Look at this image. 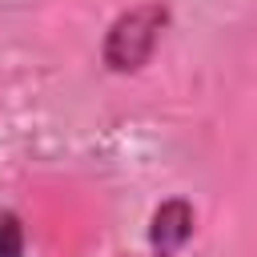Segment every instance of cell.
Here are the masks:
<instances>
[{
  "label": "cell",
  "instance_id": "1",
  "mask_svg": "<svg viewBox=\"0 0 257 257\" xmlns=\"http://www.w3.org/2000/svg\"><path fill=\"white\" fill-rule=\"evenodd\" d=\"M165 20H169V12L161 4H137V8L120 12L104 36V64L112 72H137L141 64H149Z\"/></svg>",
  "mask_w": 257,
  "mask_h": 257
},
{
  "label": "cell",
  "instance_id": "2",
  "mask_svg": "<svg viewBox=\"0 0 257 257\" xmlns=\"http://www.w3.org/2000/svg\"><path fill=\"white\" fill-rule=\"evenodd\" d=\"M189 237H193V205L181 201V197L157 205L153 225H149V245H153V253H157V257H173Z\"/></svg>",
  "mask_w": 257,
  "mask_h": 257
},
{
  "label": "cell",
  "instance_id": "3",
  "mask_svg": "<svg viewBox=\"0 0 257 257\" xmlns=\"http://www.w3.org/2000/svg\"><path fill=\"white\" fill-rule=\"evenodd\" d=\"M0 257H24V225L8 209H0Z\"/></svg>",
  "mask_w": 257,
  "mask_h": 257
}]
</instances>
